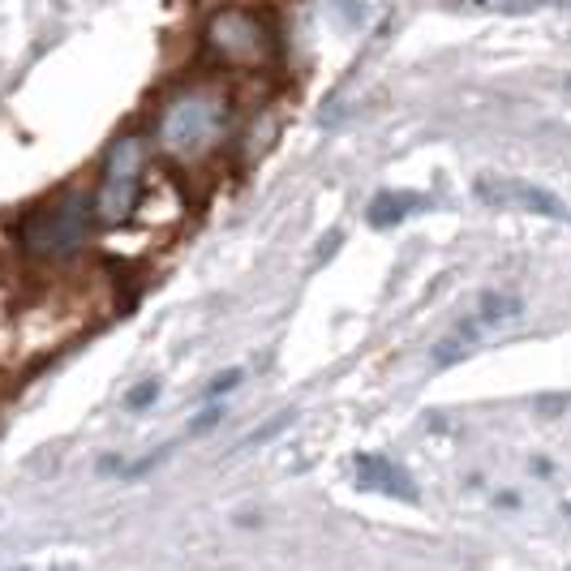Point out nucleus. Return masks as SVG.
Segmentation results:
<instances>
[{
    "label": "nucleus",
    "instance_id": "nucleus-12",
    "mask_svg": "<svg viewBox=\"0 0 571 571\" xmlns=\"http://www.w3.org/2000/svg\"><path fill=\"white\" fill-rule=\"evenodd\" d=\"M220 421H223V404H216V400H211V404H207V409L190 421V434H202V430H211V425H220Z\"/></svg>",
    "mask_w": 571,
    "mask_h": 571
},
{
    "label": "nucleus",
    "instance_id": "nucleus-1",
    "mask_svg": "<svg viewBox=\"0 0 571 571\" xmlns=\"http://www.w3.org/2000/svg\"><path fill=\"white\" fill-rule=\"evenodd\" d=\"M228 133H232V99L220 87L177 91L156 117V147L177 163L211 159Z\"/></svg>",
    "mask_w": 571,
    "mask_h": 571
},
{
    "label": "nucleus",
    "instance_id": "nucleus-2",
    "mask_svg": "<svg viewBox=\"0 0 571 571\" xmlns=\"http://www.w3.org/2000/svg\"><path fill=\"white\" fill-rule=\"evenodd\" d=\"M96 220V190H61L27 211L18 223V246L34 262H64L91 241Z\"/></svg>",
    "mask_w": 571,
    "mask_h": 571
},
{
    "label": "nucleus",
    "instance_id": "nucleus-14",
    "mask_svg": "<svg viewBox=\"0 0 571 571\" xmlns=\"http://www.w3.org/2000/svg\"><path fill=\"white\" fill-rule=\"evenodd\" d=\"M568 400H571V395H541L538 413H545V417L563 413V409H568Z\"/></svg>",
    "mask_w": 571,
    "mask_h": 571
},
{
    "label": "nucleus",
    "instance_id": "nucleus-8",
    "mask_svg": "<svg viewBox=\"0 0 571 571\" xmlns=\"http://www.w3.org/2000/svg\"><path fill=\"white\" fill-rule=\"evenodd\" d=\"M481 327H485L481 318H469V322H460L451 335H443V340L434 344V352H430V357H434V365H439V370H447V365L464 361V357L481 344Z\"/></svg>",
    "mask_w": 571,
    "mask_h": 571
},
{
    "label": "nucleus",
    "instance_id": "nucleus-6",
    "mask_svg": "<svg viewBox=\"0 0 571 571\" xmlns=\"http://www.w3.org/2000/svg\"><path fill=\"white\" fill-rule=\"evenodd\" d=\"M357 485L370 490V494H387V499H400V503H417V481L409 477V469H400L395 460L387 455H357Z\"/></svg>",
    "mask_w": 571,
    "mask_h": 571
},
{
    "label": "nucleus",
    "instance_id": "nucleus-3",
    "mask_svg": "<svg viewBox=\"0 0 571 571\" xmlns=\"http://www.w3.org/2000/svg\"><path fill=\"white\" fill-rule=\"evenodd\" d=\"M202 52L211 57L223 69H267L280 52V39H276V27L258 13V9H246V4H223L207 18L202 27Z\"/></svg>",
    "mask_w": 571,
    "mask_h": 571
},
{
    "label": "nucleus",
    "instance_id": "nucleus-4",
    "mask_svg": "<svg viewBox=\"0 0 571 571\" xmlns=\"http://www.w3.org/2000/svg\"><path fill=\"white\" fill-rule=\"evenodd\" d=\"M142 172H147V138L121 133L108 156L96 186V216L103 228H126L142 207Z\"/></svg>",
    "mask_w": 571,
    "mask_h": 571
},
{
    "label": "nucleus",
    "instance_id": "nucleus-7",
    "mask_svg": "<svg viewBox=\"0 0 571 571\" xmlns=\"http://www.w3.org/2000/svg\"><path fill=\"white\" fill-rule=\"evenodd\" d=\"M413 211H421V198H417V193L382 190V193H374V202H370L365 220H370V228H395V223L409 220Z\"/></svg>",
    "mask_w": 571,
    "mask_h": 571
},
{
    "label": "nucleus",
    "instance_id": "nucleus-15",
    "mask_svg": "<svg viewBox=\"0 0 571 571\" xmlns=\"http://www.w3.org/2000/svg\"><path fill=\"white\" fill-rule=\"evenodd\" d=\"M563 87H568V91H571V73H568V78H563Z\"/></svg>",
    "mask_w": 571,
    "mask_h": 571
},
{
    "label": "nucleus",
    "instance_id": "nucleus-5",
    "mask_svg": "<svg viewBox=\"0 0 571 571\" xmlns=\"http://www.w3.org/2000/svg\"><path fill=\"white\" fill-rule=\"evenodd\" d=\"M477 198L490 207H508V211H524V216H541V220H568V207L559 202V193L541 190L533 181H515V177H477Z\"/></svg>",
    "mask_w": 571,
    "mask_h": 571
},
{
    "label": "nucleus",
    "instance_id": "nucleus-9",
    "mask_svg": "<svg viewBox=\"0 0 571 571\" xmlns=\"http://www.w3.org/2000/svg\"><path fill=\"white\" fill-rule=\"evenodd\" d=\"M520 314H524V297L520 292H481V301H477V318L485 327L508 322V318H520Z\"/></svg>",
    "mask_w": 571,
    "mask_h": 571
},
{
    "label": "nucleus",
    "instance_id": "nucleus-10",
    "mask_svg": "<svg viewBox=\"0 0 571 571\" xmlns=\"http://www.w3.org/2000/svg\"><path fill=\"white\" fill-rule=\"evenodd\" d=\"M156 395H159V382L156 379L138 382V387H133V391L126 395V409H129V413H142V409H151V404H156Z\"/></svg>",
    "mask_w": 571,
    "mask_h": 571
},
{
    "label": "nucleus",
    "instance_id": "nucleus-13",
    "mask_svg": "<svg viewBox=\"0 0 571 571\" xmlns=\"http://www.w3.org/2000/svg\"><path fill=\"white\" fill-rule=\"evenodd\" d=\"M241 379H246L241 370H228V374H220V379L207 387V395H211V400H220V395H228V391H232V387H237Z\"/></svg>",
    "mask_w": 571,
    "mask_h": 571
},
{
    "label": "nucleus",
    "instance_id": "nucleus-11",
    "mask_svg": "<svg viewBox=\"0 0 571 571\" xmlns=\"http://www.w3.org/2000/svg\"><path fill=\"white\" fill-rule=\"evenodd\" d=\"M477 4H485V9H499V13H533V9L550 4V0H477Z\"/></svg>",
    "mask_w": 571,
    "mask_h": 571
}]
</instances>
